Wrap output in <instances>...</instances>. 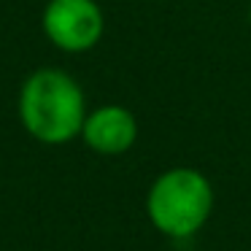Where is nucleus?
<instances>
[{
    "label": "nucleus",
    "instance_id": "obj_1",
    "mask_svg": "<svg viewBox=\"0 0 251 251\" xmlns=\"http://www.w3.org/2000/svg\"><path fill=\"white\" fill-rule=\"evenodd\" d=\"M22 127L46 146H60L81 135L87 119V98L71 73L41 68L25 78L19 89Z\"/></svg>",
    "mask_w": 251,
    "mask_h": 251
},
{
    "label": "nucleus",
    "instance_id": "obj_2",
    "mask_svg": "<svg viewBox=\"0 0 251 251\" xmlns=\"http://www.w3.org/2000/svg\"><path fill=\"white\" fill-rule=\"evenodd\" d=\"M213 211V189L197 168H170L154 178L146 195L149 222L162 235L184 240L205 227Z\"/></svg>",
    "mask_w": 251,
    "mask_h": 251
},
{
    "label": "nucleus",
    "instance_id": "obj_3",
    "mask_svg": "<svg viewBox=\"0 0 251 251\" xmlns=\"http://www.w3.org/2000/svg\"><path fill=\"white\" fill-rule=\"evenodd\" d=\"M44 35L68 54H81L100 44L105 17L98 0H49L41 17Z\"/></svg>",
    "mask_w": 251,
    "mask_h": 251
},
{
    "label": "nucleus",
    "instance_id": "obj_4",
    "mask_svg": "<svg viewBox=\"0 0 251 251\" xmlns=\"http://www.w3.org/2000/svg\"><path fill=\"white\" fill-rule=\"evenodd\" d=\"M78 138L100 157H119L135 146L138 119L125 105H98V108L87 111V119H84Z\"/></svg>",
    "mask_w": 251,
    "mask_h": 251
},
{
    "label": "nucleus",
    "instance_id": "obj_5",
    "mask_svg": "<svg viewBox=\"0 0 251 251\" xmlns=\"http://www.w3.org/2000/svg\"><path fill=\"white\" fill-rule=\"evenodd\" d=\"M249 25H251V8H249Z\"/></svg>",
    "mask_w": 251,
    "mask_h": 251
}]
</instances>
